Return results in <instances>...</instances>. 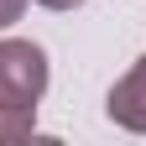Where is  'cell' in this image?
<instances>
[{"label":"cell","instance_id":"obj_1","mask_svg":"<svg viewBox=\"0 0 146 146\" xmlns=\"http://www.w3.org/2000/svg\"><path fill=\"white\" fill-rule=\"evenodd\" d=\"M42 94H47V52L26 36H5L0 42V104L36 110Z\"/></svg>","mask_w":146,"mask_h":146},{"label":"cell","instance_id":"obj_2","mask_svg":"<svg viewBox=\"0 0 146 146\" xmlns=\"http://www.w3.org/2000/svg\"><path fill=\"white\" fill-rule=\"evenodd\" d=\"M104 110H110V120H115L120 131L146 136V58H136V63H131V73L110 89Z\"/></svg>","mask_w":146,"mask_h":146},{"label":"cell","instance_id":"obj_3","mask_svg":"<svg viewBox=\"0 0 146 146\" xmlns=\"http://www.w3.org/2000/svg\"><path fill=\"white\" fill-rule=\"evenodd\" d=\"M36 136V110H16V104H0V146H16Z\"/></svg>","mask_w":146,"mask_h":146},{"label":"cell","instance_id":"obj_4","mask_svg":"<svg viewBox=\"0 0 146 146\" xmlns=\"http://www.w3.org/2000/svg\"><path fill=\"white\" fill-rule=\"evenodd\" d=\"M21 11H26V0H0V31L21 21Z\"/></svg>","mask_w":146,"mask_h":146},{"label":"cell","instance_id":"obj_5","mask_svg":"<svg viewBox=\"0 0 146 146\" xmlns=\"http://www.w3.org/2000/svg\"><path fill=\"white\" fill-rule=\"evenodd\" d=\"M36 5H47V11H73V5H84V0H36Z\"/></svg>","mask_w":146,"mask_h":146}]
</instances>
